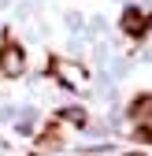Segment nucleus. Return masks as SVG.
Listing matches in <instances>:
<instances>
[{
  "label": "nucleus",
  "instance_id": "nucleus-2",
  "mask_svg": "<svg viewBox=\"0 0 152 156\" xmlns=\"http://www.w3.org/2000/svg\"><path fill=\"white\" fill-rule=\"evenodd\" d=\"M119 26L123 34L130 37V41H145L148 30H152V11H141V8H123V19H119Z\"/></svg>",
  "mask_w": 152,
  "mask_h": 156
},
{
  "label": "nucleus",
  "instance_id": "nucleus-5",
  "mask_svg": "<svg viewBox=\"0 0 152 156\" xmlns=\"http://www.w3.org/2000/svg\"><path fill=\"white\" fill-rule=\"evenodd\" d=\"M60 141H63V138H60V119H56L41 138H37V149H60Z\"/></svg>",
  "mask_w": 152,
  "mask_h": 156
},
{
  "label": "nucleus",
  "instance_id": "nucleus-3",
  "mask_svg": "<svg viewBox=\"0 0 152 156\" xmlns=\"http://www.w3.org/2000/svg\"><path fill=\"white\" fill-rule=\"evenodd\" d=\"M48 74L56 78L60 86H74V89H82L85 86V67H78V63H67L63 56H52V63H48Z\"/></svg>",
  "mask_w": 152,
  "mask_h": 156
},
{
  "label": "nucleus",
  "instance_id": "nucleus-4",
  "mask_svg": "<svg viewBox=\"0 0 152 156\" xmlns=\"http://www.w3.org/2000/svg\"><path fill=\"white\" fill-rule=\"evenodd\" d=\"M130 119H134V123H148L152 119V93H137L134 97V101H130Z\"/></svg>",
  "mask_w": 152,
  "mask_h": 156
},
{
  "label": "nucleus",
  "instance_id": "nucleus-6",
  "mask_svg": "<svg viewBox=\"0 0 152 156\" xmlns=\"http://www.w3.org/2000/svg\"><path fill=\"white\" fill-rule=\"evenodd\" d=\"M56 119H60V123H74V126H82V123H85V112H78V108H63Z\"/></svg>",
  "mask_w": 152,
  "mask_h": 156
},
{
  "label": "nucleus",
  "instance_id": "nucleus-8",
  "mask_svg": "<svg viewBox=\"0 0 152 156\" xmlns=\"http://www.w3.org/2000/svg\"><path fill=\"white\" fill-rule=\"evenodd\" d=\"M130 156H145V152H130Z\"/></svg>",
  "mask_w": 152,
  "mask_h": 156
},
{
  "label": "nucleus",
  "instance_id": "nucleus-1",
  "mask_svg": "<svg viewBox=\"0 0 152 156\" xmlns=\"http://www.w3.org/2000/svg\"><path fill=\"white\" fill-rule=\"evenodd\" d=\"M26 71V52L15 37H0V78H19Z\"/></svg>",
  "mask_w": 152,
  "mask_h": 156
},
{
  "label": "nucleus",
  "instance_id": "nucleus-7",
  "mask_svg": "<svg viewBox=\"0 0 152 156\" xmlns=\"http://www.w3.org/2000/svg\"><path fill=\"white\" fill-rule=\"evenodd\" d=\"M134 138L148 145V141H152V123H137V130H134Z\"/></svg>",
  "mask_w": 152,
  "mask_h": 156
}]
</instances>
